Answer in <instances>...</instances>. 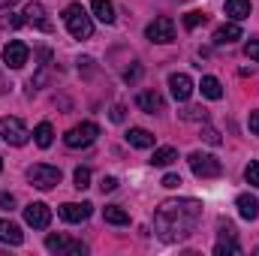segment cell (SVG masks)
I'll return each mask as SVG.
<instances>
[{
    "mask_svg": "<svg viewBox=\"0 0 259 256\" xmlns=\"http://www.w3.org/2000/svg\"><path fill=\"white\" fill-rule=\"evenodd\" d=\"M202 136H205V142H211V145H220V133H217V130H205Z\"/></svg>",
    "mask_w": 259,
    "mask_h": 256,
    "instance_id": "34",
    "label": "cell"
},
{
    "mask_svg": "<svg viewBox=\"0 0 259 256\" xmlns=\"http://www.w3.org/2000/svg\"><path fill=\"white\" fill-rule=\"evenodd\" d=\"M72 181H75V187H78V190H84V187H91V169H84V166H78V169H75V175H72Z\"/></svg>",
    "mask_w": 259,
    "mask_h": 256,
    "instance_id": "26",
    "label": "cell"
},
{
    "mask_svg": "<svg viewBox=\"0 0 259 256\" xmlns=\"http://www.w3.org/2000/svg\"><path fill=\"white\" fill-rule=\"evenodd\" d=\"M27 46L24 42H18V39H12V42H6V49H3V64L12 66V69H21V66L27 64Z\"/></svg>",
    "mask_w": 259,
    "mask_h": 256,
    "instance_id": "10",
    "label": "cell"
},
{
    "mask_svg": "<svg viewBox=\"0 0 259 256\" xmlns=\"http://www.w3.org/2000/svg\"><path fill=\"white\" fill-rule=\"evenodd\" d=\"M205 21H208L205 12H187V15H184V27H187V30H193L199 24H205Z\"/></svg>",
    "mask_w": 259,
    "mask_h": 256,
    "instance_id": "27",
    "label": "cell"
},
{
    "mask_svg": "<svg viewBox=\"0 0 259 256\" xmlns=\"http://www.w3.org/2000/svg\"><path fill=\"white\" fill-rule=\"evenodd\" d=\"M0 139H3L6 145L21 148V145L30 139V133H27V127H24L21 118H3V121H0Z\"/></svg>",
    "mask_w": 259,
    "mask_h": 256,
    "instance_id": "5",
    "label": "cell"
},
{
    "mask_svg": "<svg viewBox=\"0 0 259 256\" xmlns=\"http://www.w3.org/2000/svg\"><path fill=\"white\" fill-rule=\"evenodd\" d=\"M24 24H36L39 30H52V21L46 18V6L42 3H30L24 9Z\"/></svg>",
    "mask_w": 259,
    "mask_h": 256,
    "instance_id": "14",
    "label": "cell"
},
{
    "mask_svg": "<svg viewBox=\"0 0 259 256\" xmlns=\"http://www.w3.org/2000/svg\"><path fill=\"white\" fill-rule=\"evenodd\" d=\"M91 9H94V15H97L103 24H112V21H115V6H112L109 0H91Z\"/></svg>",
    "mask_w": 259,
    "mask_h": 256,
    "instance_id": "20",
    "label": "cell"
},
{
    "mask_svg": "<svg viewBox=\"0 0 259 256\" xmlns=\"http://www.w3.org/2000/svg\"><path fill=\"white\" fill-rule=\"evenodd\" d=\"M109 118H112L115 124H121V121L127 118V109H124V106H112V112H109Z\"/></svg>",
    "mask_w": 259,
    "mask_h": 256,
    "instance_id": "32",
    "label": "cell"
},
{
    "mask_svg": "<svg viewBox=\"0 0 259 256\" xmlns=\"http://www.w3.org/2000/svg\"><path fill=\"white\" fill-rule=\"evenodd\" d=\"M97 136H100V127L91 124V121H84V124H75V127L69 130L64 136V142H66V148H88V145H94Z\"/></svg>",
    "mask_w": 259,
    "mask_h": 256,
    "instance_id": "6",
    "label": "cell"
},
{
    "mask_svg": "<svg viewBox=\"0 0 259 256\" xmlns=\"http://www.w3.org/2000/svg\"><path fill=\"white\" fill-rule=\"evenodd\" d=\"M100 190H103V193H112V190H118V178H112V175H106V178L100 181Z\"/></svg>",
    "mask_w": 259,
    "mask_h": 256,
    "instance_id": "31",
    "label": "cell"
},
{
    "mask_svg": "<svg viewBox=\"0 0 259 256\" xmlns=\"http://www.w3.org/2000/svg\"><path fill=\"white\" fill-rule=\"evenodd\" d=\"M226 15L232 21H244L250 15V0H226Z\"/></svg>",
    "mask_w": 259,
    "mask_h": 256,
    "instance_id": "19",
    "label": "cell"
},
{
    "mask_svg": "<svg viewBox=\"0 0 259 256\" xmlns=\"http://www.w3.org/2000/svg\"><path fill=\"white\" fill-rule=\"evenodd\" d=\"M91 211H94L91 202H66V205H61V217L66 223H84L91 217Z\"/></svg>",
    "mask_w": 259,
    "mask_h": 256,
    "instance_id": "11",
    "label": "cell"
},
{
    "mask_svg": "<svg viewBox=\"0 0 259 256\" xmlns=\"http://www.w3.org/2000/svg\"><path fill=\"white\" fill-rule=\"evenodd\" d=\"M244 178H247V184L250 187H259V163H247V169H244Z\"/></svg>",
    "mask_w": 259,
    "mask_h": 256,
    "instance_id": "28",
    "label": "cell"
},
{
    "mask_svg": "<svg viewBox=\"0 0 259 256\" xmlns=\"http://www.w3.org/2000/svg\"><path fill=\"white\" fill-rule=\"evenodd\" d=\"M0 208H15V196L12 193H0Z\"/></svg>",
    "mask_w": 259,
    "mask_h": 256,
    "instance_id": "33",
    "label": "cell"
},
{
    "mask_svg": "<svg viewBox=\"0 0 259 256\" xmlns=\"http://www.w3.org/2000/svg\"><path fill=\"white\" fill-rule=\"evenodd\" d=\"M24 241V232L12 223V220H0V244H12V247H18Z\"/></svg>",
    "mask_w": 259,
    "mask_h": 256,
    "instance_id": "16",
    "label": "cell"
},
{
    "mask_svg": "<svg viewBox=\"0 0 259 256\" xmlns=\"http://www.w3.org/2000/svg\"><path fill=\"white\" fill-rule=\"evenodd\" d=\"M24 220H27V226H33V229H46V226L52 223V208H49L46 202H30V205L24 208Z\"/></svg>",
    "mask_w": 259,
    "mask_h": 256,
    "instance_id": "8",
    "label": "cell"
},
{
    "mask_svg": "<svg viewBox=\"0 0 259 256\" xmlns=\"http://www.w3.org/2000/svg\"><path fill=\"white\" fill-rule=\"evenodd\" d=\"M178 184H181V178H178V175H166V178H163V187H169V190H172V187H178Z\"/></svg>",
    "mask_w": 259,
    "mask_h": 256,
    "instance_id": "35",
    "label": "cell"
},
{
    "mask_svg": "<svg viewBox=\"0 0 259 256\" xmlns=\"http://www.w3.org/2000/svg\"><path fill=\"white\" fill-rule=\"evenodd\" d=\"M33 139H36V145H39V148H49V145L55 142V130H52V124H49V121L36 124V130H33Z\"/></svg>",
    "mask_w": 259,
    "mask_h": 256,
    "instance_id": "23",
    "label": "cell"
},
{
    "mask_svg": "<svg viewBox=\"0 0 259 256\" xmlns=\"http://www.w3.org/2000/svg\"><path fill=\"white\" fill-rule=\"evenodd\" d=\"M169 91H172V97L178 103H187L193 97V78L187 72H172L169 75Z\"/></svg>",
    "mask_w": 259,
    "mask_h": 256,
    "instance_id": "9",
    "label": "cell"
},
{
    "mask_svg": "<svg viewBox=\"0 0 259 256\" xmlns=\"http://www.w3.org/2000/svg\"><path fill=\"white\" fill-rule=\"evenodd\" d=\"M214 253L217 256H235V253H241V244H238L235 238H220V241L214 244Z\"/></svg>",
    "mask_w": 259,
    "mask_h": 256,
    "instance_id": "25",
    "label": "cell"
},
{
    "mask_svg": "<svg viewBox=\"0 0 259 256\" xmlns=\"http://www.w3.org/2000/svg\"><path fill=\"white\" fill-rule=\"evenodd\" d=\"M0 169H3V160H0Z\"/></svg>",
    "mask_w": 259,
    "mask_h": 256,
    "instance_id": "39",
    "label": "cell"
},
{
    "mask_svg": "<svg viewBox=\"0 0 259 256\" xmlns=\"http://www.w3.org/2000/svg\"><path fill=\"white\" fill-rule=\"evenodd\" d=\"M199 91H202V97H208V100H220V97H223V84H220L214 75H205L202 84H199Z\"/></svg>",
    "mask_w": 259,
    "mask_h": 256,
    "instance_id": "21",
    "label": "cell"
},
{
    "mask_svg": "<svg viewBox=\"0 0 259 256\" xmlns=\"http://www.w3.org/2000/svg\"><path fill=\"white\" fill-rule=\"evenodd\" d=\"M181 118H184V121H208V112H205V109H184Z\"/></svg>",
    "mask_w": 259,
    "mask_h": 256,
    "instance_id": "29",
    "label": "cell"
},
{
    "mask_svg": "<svg viewBox=\"0 0 259 256\" xmlns=\"http://www.w3.org/2000/svg\"><path fill=\"white\" fill-rule=\"evenodd\" d=\"M145 36L151 39V42H172L175 39V21L172 18H166V15H160V18H154L148 27H145Z\"/></svg>",
    "mask_w": 259,
    "mask_h": 256,
    "instance_id": "7",
    "label": "cell"
},
{
    "mask_svg": "<svg viewBox=\"0 0 259 256\" xmlns=\"http://www.w3.org/2000/svg\"><path fill=\"white\" fill-rule=\"evenodd\" d=\"M127 142L133 145V148H154V133L145 130V127H130Z\"/></svg>",
    "mask_w": 259,
    "mask_h": 256,
    "instance_id": "18",
    "label": "cell"
},
{
    "mask_svg": "<svg viewBox=\"0 0 259 256\" xmlns=\"http://www.w3.org/2000/svg\"><path fill=\"white\" fill-rule=\"evenodd\" d=\"M178 160V151L175 148H157L154 157H151V166H172Z\"/></svg>",
    "mask_w": 259,
    "mask_h": 256,
    "instance_id": "24",
    "label": "cell"
},
{
    "mask_svg": "<svg viewBox=\"0 0 259 256\" xmlns=\"http://www.w3.org/2000/svg\"><path fill=\"white\" fill-rule=\"evenodd\" d=\"M103 217H106V223H115V226H127L130 223V214L124 208H118V205H106L103 208Z\"/></svg>",
    "mask_w": 259,
    "mask_h": 256,
    "instance_id": "22",
    "label": "cell"
},
{
    "mask_svg": "<svg viewBox=\"0 0 259 256\" xmlns=\"http://www.w3.org/2000/svg\"><path fill=\"white\" fill-rule=\"evenodd\" d=\"M136 103H139V109L148 112V115H157V112L166 109V103H163V97H160L157 91H142V94L136 97Z\"/></svg>",
    "mask_w": 259,
    "mask_h": 256,
    "instance_id": "13",
    "label": "cell"
},
{
    "mask_svg": "<svg viewBox=\"0 0 259 256\" xmlns=\"http://www.w3.org/2000/svg\"><path fill=\"white\" fill-rule=\"evenodd\" d=\"M250 133L259 136V112H250Z\"/></svg>",
    "mask_w": 259,
    "mask_h": 256,
    "instance_id": "36",
    "label": "cell"
},
{
    "mask_svg": "<svg viewBox=\"0 0 259 256\" xmlns=\"http://www.w3.org/2000/svg\"><path fill=\"white\" fill-rule=\"evenodd\" d=\"M235 205H238V214H241L244 220H256V217H259V199H256V196L241 193V196L235 199Z\"/></svg>",
    "mask_w": 259,
    "mask_h": 256,
    "instance_id": "15",
    "label": "cell"
},
{
    "mask_svg": "<svg viewBox=\"0 0 259 256\" xmlns=\"http://www.w3.org/2000/svg\"><path fill=\"white\" fill-rule=\"evenodd\" d=\"M139 75H142V69H139V66H133V69H127V72H124V78H127V81H136Z\"/></svg>",
    "mask_w": 259,
    "mask_h": 256,
    "instance_id": "37",
    "label": "cell"
},
{
    "mask_svg": "<svg viewBox=\"0 0 259 256\" xmlns=\"http://www.w3.org/2000/svg\"><path fill=\"white\" fill-rule=\"evenodd\" d=\"M202 217V202L199 199H169L157 208L154 214V229L163 241H184L187 235H193Z\"/></svg>",
    "mask_w": 259,
    "mask_h": 256,
    "instance_id": "1",
    "label": "cell"
},
{
    "mask_svg": "<svg viewBox=\"0 0 259 256\" xmlns=\"http://www.w3.org/2000/svg\"><path fill=\"white\" fill-rule=\"evenodd\" d=\"M46 247H49L52 253H84V250H88L81 241H69L66 235H49V238H46Z\"/></svg>",
    "mask_w": 259,
    "mask_h": 256,
    "instance_id": "12",
    "label": "cell"
},
{
    "mask_svg": "<svg viewBox=\"0 0 259 256\" xmlns=\"http://www.w3.org/2000/svg\"><path fill=\"white\" fill-rule=\"evenodd\" d=\"M27 178H30L33 187H39V190H52V187L61 184V169H58V166H49V163H36V166L27 169Z\"/></svg>",
    "mask_w": 259,
    "mask_h": 256,
    "instance_id": "4",
    "label": "cell"
},
{
    "mask_svg": "<svg viewBox=\"0 0 259 256\" xmlns=\"http://www.w3.org/2000/svg\"><path fill=\"white\" fill-rule=\"evenodd\" d=\"M64 21H66L69 33H72L75 39H88V36L94 33V21H91V15L81 9V3H69V6H66Z\"/></svg>",
    "mask_w": 259,
    "mask_h": 256,
    "instance_id": "2",
    "label": "cell"
},
{
    "mask_svg": "<svg viewBox=\"0 0 259 256\" xmlns=\"http://www.w3.org/2000/svg\"><path fill=\"white\" fill-rule=\"evenodd\" d=\"M18 0H0V9H9V6H15Z\"/></svg>",
    "mask_w": 259,
    "mask_h": 256,
    "instance_id": "38",
    "label": "cell"
},
{
    "mask_svg": "<svg viewBox=\"0 0 259 256\" xmlns=\"http://www.w3.org/2000/svg\"><path fill=\"white\" fill-rule=\"evenodd\" d=\"M187 163H190V169H193L196 178H220V172H223V163H220L214 154L193 151V154L187 157Z\"/></svg>",
    "mask_w": 259,
    "mask_h": 256,
    "instance_id": "3",
    "label": "cell"
},
{
    "mask_svg": "<svg viewBox=\"0 0 259 256\" xmlns=\"http://www.w3.org/2000/svg\"><path fill=\"white\" fill-rule=\"evenodd\" d=\"M244 55H247L250 61H256V64H259V39H250V42L244 46Z\"/></svg>",
    "mask_w": 259,
    "mask_h": 256,
    "instance_id": "30",
    "label": "cell"
},
{
    "mask_svg": "<svg viewBox=\"0 0 259 256\" xmlns=\"http://www.w3.org/2000/svg\"><path fill=\"white\" fill-rule=\"evenodd\" d=\"M241 36H244V33H241L238 21H229V24L217 27V33H214V42H217V46H229V42H235V39H241Z\"/></svg>",
    "mask_w": 259,
    "mask_h": 256,
    "instance_id": "17",
    "label": "cell"
}]
</instances>
